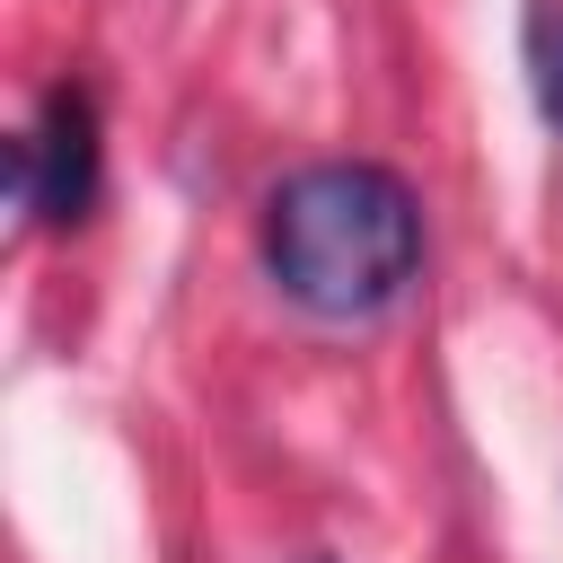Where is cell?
<instances>
[{"label":"cell","instance_id":"obj_1","mask_svg":"<svg viewBox=\"0 0 563 563\" xmlns=\"http://www.w3.org/2000/svg\"><path fill=\"white\" fill-rule=\"evenodd\" d=\"M264 273L308 317H378L422 273V202L378 158H317L264 194Z\"/></svg>","mask_w":563,"mask_h":563},{"label":"cell","instance_id":"obj_2","mask_svg":"<svg viewBox=\"0 0 563 563\" xmlns=\"http://www.w3.org/2000/svg\"><path fill=\"white\" fill-rule=\"evenodd\" d=\"M9 185H18V211L44 220V229H79L88 202H97V97L79 79H62L35 114L26 141H9Z\"/></svg>","mask_w":563,"mask_h":563},{"label":"cell","instance_id":"obj_3","mask_svg":"<svg viewBox=\"0 0 563 563\" xmlns=\"http://www.w3.org/2000/svg\"><path fill=\"white\" fill-rule=\"evenodd\" d=\"M528 88H537V114L563 132V0L528 9Z\"/></svg>","mask_w":563,"mask_h":563},{"label":"cell","instance_id":"obj_4","mask_svg":"<svg viewBox=\"0 0 563 563\" xmlns=\"http://www.w3.org/2000/svg\"><path fill=\"white\" fill-rule=\"evenodd\" d=\"M317 563H325V554H317Z\"/></svg>","mask_w":563,"mask_h":563}]
</instances>
